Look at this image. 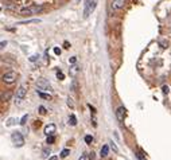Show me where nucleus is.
<instances>
[{"instance_id": "obj_33", "label": "nucleus", "mask_w": 171, "mask_h": 160, "mask_svg": "<svg viewBox=\"0 0 171 160\" xmlns=\"http://www.w3.org/2000/svg\"><path fill=\"white\" fill-rule=\"evenodd\" d=\"M88 106H89V109H90V110H92V113H96V109H94V108H93V106H92L90 104L88 105Z\"/></svg>"}, {"instance_id": "obj_4", "label": "nucleus", "mask_w": 171, "mask_h": 160, "mask_svg": "<svg viewBox=\"0 0 171 160\" xmlns=\"http://www.w3.org/2000/svg\"><path fill=\"white\" fill-rule=\"evenodd\" d=\"M1 80H3L4 84H7V85L14 84L15 81H16V73L15 71H7L6 74H3Z\"/></svg>"}, {"instance_id": "obj_15", "label": "nucleus", "mask_w": 171, "mask_h": 160, "mask_svg": "<svg viewBox=\"0 0 171 160\" xmlns=\"http://www.w3.org/2000/svg\"><path fill=\"white\" fill-rule=\"evenodd\" d=\"M54 141H55V136H54V135L47 136V140H46V143H47V144H53Z\"/></svg>"}, {"instance_id": "obj_31", "label": "nucleus", "mask_w": 171, "mask_h": 160, "mask_svg": "<svg viewBox=\"0 0 171 160\" xmlns=\"http://www.w3.org/2000/svg\"><path fill=\"white\" fill-rule=\"evenodd\" d=\"M76 61H77L76 57H71V58H70V63H76Z\"/></svg>"}, {"instance_id": "obj_2", "label": "nucleus", "mask_w": 171, "mask_h": 160, "mask_svg": "<svg viewBox=\"0 0 171 160\" xmlns=\"http://www.w3.org/2000/svg\"><path fill=\"white\" fill-rule=\"evenodd\" d=\"M96 6H97V0H86L85 1V8H84V17L89 16L94 11Z\"/></svg>"}, {"instance_id": "obj_23", "label": "nucleus", "mask_w": 171, "mask_h": 160, "mask_svg": "<svg viewBox=\"0 0 171 160\" xmlns=\"http://www.w3.org/2000/svg\"><path fill=\"white\" fill-rule=\"evenodd\" d=\"M27 118H28V115H25L23 117H22V120H20V125H25L26 121H27Z\"/></svg>"}, {"instance_id": "obj_3", "label": "nucleus", "mask_w": 171, "mask_h": 160, "mask_svg": "<svg viewBox=\"0 0 171 160\" xmlns=\"http://www.w3.org/2000/svg\"><path fill=\"white\" fill-rule=\"evenodd\" d=\"M11 140H12V143H14L16 147H23V144H25V137L22 136L20 132L12 133V135H11Z\"/></svg>"}, {"instance_id": "obj_17", "label": "nucleus", "mask_w": 171, "mask_h": 160, "mask_svg": "<svg viewBox=\"0 0 171 160\" xmlns=\"http://www.w3.org/2000/svg\"><path fill=\"white\" fill-rule=\"evenodd\" d=\"M38 94H39V97L45 98V100H50V94H45V93H42V92L39 90V89H38Z\"/></svg>"}, {"instance_id": "obj_30", "label": "nucleus", "mask_w": 171, "mask_h": 160, "mask_svg": "<svg viewBox=\"0 0 171 160\" xmlns=\"http://www.w3.org/2000/svg\"><path fill=\"white\" fill-rule=\"evenodd\" d=\"M54 52H55L57 55H60V54H61V50L58 49V47H55V49H54Z\"/></svg>"}, {"instance_id": "obj_18", "label": "nucleus", "mask_w": 171, "mask_h": 160, "mask_svg": "<svg viewBox=\"0 0 171 160\" xmlns=\"http://www.w3.org/2000/svg\"><path fill=\"white\" fill-rule=\"evenodd\" d=\"M69 153H70V151L67 150V148H65V150H62V152H61V157H67Z\"/></svg>"}, {"instance_id": "obj_32", "label": "nucleus", "mask_w": 171, "mask_h": 160, "mask_svg": "<svg viewBox=\"0 0 171 160\" xmlns=\"http://www.w3.org/2000/svg\"><path fill=\"white\" fill-rule=\"evenodd\" d=\"M6 46H7V42H4V41H3V42H1V46H0V49L3 50L4 47H6Z\"/></svg>"}, {"instance_id": "obj_11", "label": "nucleus", "mask_w": 171, "mask_h": 160, "mask_svg": "<svg viewBox=\"0 0 171 160\" xmlns=\"http://www.w3.org/2000/svg\"><path fill=\"white\" fill-rule=\"evenodd\" d=\"M108 152H109V145H102V148H101V157H107L108 156Z\"/></svg>"}, {"instance_id": "obj_22", "label": "nucleus", "mask_w": 171, "mask_h": 160, "mask_svg": "<svg viewBox=\"0 0 171 160\" xmlns=\"http://www.w3.org/2000/svg\"><path fill=\"white\" fill-rule=\"evenodd\" d=\"M109 147H111V148H112V150H113V151H115L116 153L119 152V150H117V147H116V144L113 143V141H111V144H109Z\"/></svg>"}, {"instance_id": "obj_5", "label": "nucleus", "mask_w": 171, "mask_h": 160, "mask_svg": "<svg viewBox=\"0 0 171 160\" xmlns=\"http://www.w3.org/2000/svg\"><path fill=\"white\" fill-rule=\"evenodd\" d=\"M36 87H38L39 90H50V89H51L49 81L45 80V78H39V80L36 81Z\"/></svg>"}, {"instance_id": "obj_35", "label": "nucleus", "mask_w": 171, "mask_h": 160, "mask_svg": "<svg viewBox=\"0 0 171 160\" xmlns=\"http://www.w3.org/2000/svg\"><path fill=\"white\" fill-rule=\"evenodd\" d=\"M160 45H162V47H167V46H166V42H164V41H160Z\"/></svg>"}, {"instance_id": "obj_38", "label": "nucleus", "mask_w": 171, "mask_h": 160, "mask_svg": "<svg viewBox=\"0 0 171 160\" xmlns=\"http://www.w3.org/2000/svg\"><path fill=\"white\" fill-rule=\"evenodd\" d=\"M77 1H78V3H80V1H81V0H77Z\"/></svg>"}, {"instance_id": "obj_28", "label": "nucleus", "mask_w": 171, "mask_h": 160, "mask_svg": "<svg viewBox=\"0 0 171 160\" xmlns=\"http://www.w3.org/2000/svg\"><path fill=\"white\" fill-rule=\"evenodd\" d=\"M92 122H93V126H97V121H96V116H92Z\"/></svg>"}, {"instance_id": "obj_13", "label": "nucleus", "mask_w": 171, "mask_h": 160, "mask_svg": "<svg viewBox=\"0 0 171 160\" xmlns=\"http://www.w3.org/2000/svg\"><path fill=\"white\" fill-rule=\"evenodd\" d=\"M11 97V93L10 92H7V93H1V102H6V101H8V98Z\"/></svg>"}, {"instance_id": "obj_8", "label": "nucleus", "mask_w": 171, "mask_h": 160, "mask_svg": "<svg viewBox=\"0 0 171 160\" xmlns=\"http://www.w3.org/2000/svg\"><path fill=\"white\" fill-rule=\"evenodd\" d=\"M124 3H125V0H113L111 4V7L113 11H117V10L124 7Z\"/></svg>"}, {"instance_id": "obj_24", "label": "nucleus", "mask_w": 171, "mask_h": 160, "mask_svg": "<svg viewBox=\"0 0 171 160\" xmlns=\"http://www.w3.org/2000/svg\"><path fill=\"white\" fill-rule=\"evenodd\" d=\"M162 92H163L164 94H168V92H170V87H168L167 85H164V86L162 87Z\"/></svg>"}, {"instance_id": "obj_25", "label": "nucleus", "mask_w": 171, "mask_h": 160, "mask_svg": "<svg viewBox=\"0 0 171 160\" xmlns=\"http://www.w3.org/2000/svg\"><path fill=\"white\" fill-rule=\"evenodd\" d=\"M14 124H15V120H14V118H10V120H8V122L6 124V125H7V126H11V125H14Z\"/></svg>"}, {"instance_id": "obj_34", "label": "nucleus", "mask_w": 171, "mask_h": 160, "mask_svg": "<svg viewBox=\"0 0 171 160\" xmlns=\"http://www.w3.org/2000/svg\"><path fill=\"white\" fill-rule=\"evenodd\" d=\"M36 59H38V57H36V55H32L31 58H30V61H32V62H34V61H36Z\"/></svg>"}, {"instance_id": "obj_16", "label": "nucleus", "mask_w": 171, "mask_h": 160, "mask_svg": "<svg viewBox=\"0 0 171 160\" xmlns=\"http://www.w3.org/2000/svg\"><path fill=\"white\" fill-rule=\"evenodd\" d=\"M41 19H32V20H27V22H20L19 24H28V23H39Z\"/></svg>"}, {"instance_id": "obj_29", "label": "nucleus", "mask_w": 171, "mask_h": 160, "mask_svg": "<svg viewBox=\"0 0 171 160\" xmlns=\"http://www.w3.org/2000/svg\"><path fill=\"white\" fill-rule=\"evenodd\" d=\"M67 105H69L70 108H73V106H74V104H73V101H71V98H67Z\"/></svg>"}, {"instance_id": "obj_37", "label": "nucleus", "mask_w": 171, "mask_h": 160, "mask_svg": "<svg viewBox=\"0 0 171 160\" xmlns=\"http://www.w3.org/2000/svg\"><path fill=\"white\" fill-rule=\"evenodd\" d=\"M78 160H86V156H85V155H82V156H81Z\"/></svg>"}, {"instance_id": "obj_36", "label": "nucleus", "mask_w": 171, "mask_h": 160, "mask_svg": "<svg viewBox=\"0 0 171 160\" xmlns=\"http://www.w3.org/2000/svg\"><path fill=\"white\" fill-rule=\"evenodd\" d=\"M49 160H58V156H51Z\"/></svg>"}, {"instance_id": "obj_21", "label": "nucleus", "mask_w": 171, "mask_h": 160, "mask_svg": "<svg viewBox=\"0 0 171 160\" xmlns=\"http://www.w3.org/2000/svg\"><path fill=\"white\" fill-rule=\"evenodd\" d=\"M71 90L77 92V81H76V78L73 80V84H71Z\"/></svg>"}, {"instance_id": "obj_1", "label": "nucleus", "mask_w": 171, "mask_h": 160, "mask_svg": "<svg viewBox=\"0 0 171 160\" xmlns=\"http://www.w3.org/2000/svg\"><path fill=\"white\" fill-rule=\"evenodd\" d=\"M43 11V7L42 6H28V7H25L22 8L19 11V14L22 16H31V15H35V14H39Z\"/></svg>"}, {"instance_id": "obj_19", "label": "nucleus", "mask_w": 171, "mask_h": 160, "mask_svg": "<svg viewBox=\"0 0 171 160\" xmlns=\"http://www.w3.org/2000/svg\"><path fill=\"white\" fill-rule=\"evenodd\" d=\"M136 156H137V159H139V160H146V157H144V153H143V151H142V150H140L139 152L136 153Z\"/></svg>"}, {"instance_id": "obj_10", "label": "nucleus", "mask_w": 171, "mask_h": 160, "mask_svg": "<svg viewBox=\"0 0 171 160\" xmlns=\"http://www.w3.org/2000/svg\"><path fill=\"white\" fill-rule=\"evenodd\" d=\"M70 75L73 77V78H76L77 77V74H78V71H80V67L76 65V63H71V66H70Z\"/></svg>"}, {"instance_id": "obj_20", "label": "nucleus", "mask_w": 171, "mask_h": 160, "mask_svg": "<svg viewBox=\"0 0 171 160\" xmlns=\"http://www.w3.org/2000/svg\"><path fill=\"white\" fill-rule=\"evenodd\" d=\"M92 141H93V137H92L90 135L85 136V143H86V144H92Z\"/></svg>"}, {"instance_id": "obj_14", "label": "nucleus", "mask_w": 171, "mask_h": 160, "mask_svg": "<svg viewBox=\"0 0 171 160\" xmlns=\"http://www.w3.org/2000/svg\"><path fill=\"white\" fill-rule=\"evenodd\" d=\"M50 153H51V150H50V148H43V151H42V156L43 157H49Z\"/></svg>"}, {"instance_id": "obj_6", "label": "nucleus", "mask_w": 171, "mask_h": 160, "mask_svg": "<svg viewBox=\"0 0 171 160\" xmlns=\"http://www.w3.org/2000/svg\"><path fill=\"white\" fill-rule=\"evenodd\" d=\"M26 93H27V90H26V87L22 85V86H19V89L16 90V98H15V102L16 104H19V102L23 100V98L26 97Z\"/></svg>"}, {"instance_id": "obj_27", "label": "nucleus", "mask_w": 171, "mask_h": 160, "mask_svg": "<svg viewBox=\"0 0 171 160\" xmlns=\"http://www.w3.org/2000/svg\"><path fill=\"white\" fill-rule=\"evenodd\" d=\"M39 113H41V115H46V108L45 106H39Z\"/></svg>"}, {"instance_id": "obj_26", "label": "nucleus", "mask_w": 171, "mask_h": 160, "mask_svg": "<svg viewBox=\"0 0 171 160\" xmlns=\"http://www.w3.org/2000/svg\"><path fill=\"white\" fill-rule=\"evenodd\" d=\"M57 77H58L60 80H65V77H63V73H62V71H57Z\"/></svg>"}, {"instance_id": "obj_12", "label": "nucleus", "mask_w": 171, "mask_h": 160, "mask_svg": "<svg viewBox=\"0 0 171 160\" xmlns=\"http://www.w3.org/2000/svg\"><path fill=\"white\" fill-rule=\"evenodd\" d=\"M69 124L70 125H77V117L74 115H70V117H69Z\"/></svg>"}, {"instance_id": "obj_9", "label": "nucleus", "mask_w": 171, "mask_h": 160, "mask_svg": "<svg viewBox=\"0 0 171 160\" xmlns=\"http://www.w3.org/2000/svg\"><path fill=\"white\" fill-rule=\"evenodd\" d=\"M57 131V126L54 124H49V125L45 126V135L46 136H50V135H54Z\"/></svg>"}, {"instance_id": "obj_7", "label": "nucleus", "mask_w": 171, "mask_h": 160, "mask_svg": "<svg viewBox=\"0 0 171 160\" xmlns=\"http://www.w3.org/2000/svg\"><path fill=\"white\" fill-rule=\"evenodd\" d=\"M124 116H125V108H124V106H119L117 110H116V118H117L120 122H123L124 121Z\"/></svg>"}]
</instances>
